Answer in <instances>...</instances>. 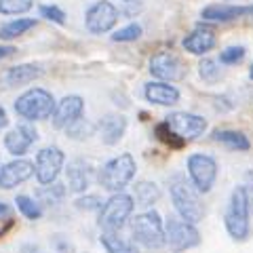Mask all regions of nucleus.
Instances as JSON below:
<instances>
[{
    "label": "nucleus",
    "mask_w": 253,
    "mask_h": 253,
    "mask_svg": "<svg viewBox=\"0 0 253 253\" xmlns=\"http://www.w3.org/2000/svg\"><path fill=\"white\" fill-rule=\"evenodd\" d=\"M169 196L173 203V209L177 211L181 219L190 224H199L205 215V205L201 199V192L194 188V184L186 177V173H173L169 177Z\"/></svg>",
    "instance_id": "obj_1"
},
{
    "label": "nucleus",
    "mask_w": 253,
    "mask_h": 253,
    "mask_svg": "<svg viewBox=\"0 0 253 253\" xmlns=\"http://www.w3.org/2000/svg\"><path fill=\"white\" fill-rule=\"evenodd\" d=\"M249 209H251V201H249L247 186H236L230 192V201H228V209L224 215L226 232L230 234L232 241L243 243L249 239V232H251Z\"/></svg>",
    "instance_id": "obj_2"
},
{
    "label": "nucleus",
    "mask_w": 253,
    "mask_h": 253,
    "mask_svg": "<svg viewBox=\"0 0 253 253\" xmlns=\"http://www.w3.org/2000/svg\"><path fill=\"white\" fill-rule=\"evenodd\" d=\"M135 171H137L135 156L131 152H123V154L110 158L108 163L101 165V169L97 173V181L110 194L125 192V188L131 184L133 177H135Z\"/></svg>",
    "instance_id": "obj_3"
},
{
    "label": "nucleus",
    "mask_w": 253,
    "mask_h": 253,
    "mask_svg": "<svg viewBox=\"0 0 253 253\" xmlns=\"http://www.w3.org/2000/svg\"><path fill=\"white\" fill-rule=\"evenodd\" d=\"M55 97L53 93H49L42 86H32V89L23 91L17 99H15V112L21 116L26 123H38V121H46L53 116L55 110Z\"/></svg>",
    "instance_id": "obj_4"
},
{
    "label": "nucleus",
    "mask_w": 253,
    "mask_h": 253,
    "mask_svg": "<svg viewBox=\"0 0 253 253\" xmlns=\"http://www.w3.org/2000/svg\"><path fill=\"white\" fill-rule=\"evenodd\" d=\"M133 209H135L133 194H126V192L110 194V199L104 201L99 209L97 224L104 232H121L126 226V221L131 219Z\"/></svg>",
    "instance_id": "obj_5"
},
{
    "label": "nucleus",
    "mask_w": 253,
    "mask_h": 253,
    "mask_svg": "<svg viewBox=\"0 0 253 253\" xmlns=\"http://www.w3.org/2000/svg\"><path fill=\"white\" fill-rule=\"evenodd\" d=\"M131 234L133 241L146 249H161L165 245V221L161 213L154 209H148L144 213H137L131 219Z\"/></svg>",
    "instance_id": "obj_6"
},
{
    "label": "nucleus",
    "mask_w": 253,
    "mask_h": 253,
    "mask_svg": "<svg viewBox=\"0 0 253 253\" xmlns=\"http://www.w3.org/2000/svg\"><path fill=\"white\" fill-rule=\"evenodd\" d=\"M186 171H188V177L194 184V188L199 190L201 194H207L213 190V186H215L219 167H217V161L211 154L194 152L188 156Z\"/></svg>",
    "instance_id": "obj_7"
},
{
    "label": "nucleus",
    "mask_w": 253,
    "mask_h": 253,
    "mask_svg": "<svg viewBox=\"0 0 253 253\" xmlns=\"http://www.w3.org/2000/svg\"><path fill=\"white\" fill-rule=\"evenodd\" d=\"M165 245H169L173 253H181L201 245V232L196 224L181 219V217H169L165 221Z\"/></svg>",
    "instance_id": "obj_8"
},
{
    "label": "nucleus",
    "mask_w": 253,
    "mask_h": 253,
    "mask_svg": "<svg viewBox=\"0 0 253 253\" xmlns=\"http://www.w3.org/2000/svg\"><path fill=\"white\" fill-rule=\"evenodd\" d=\"M163 123L184 146L188 141H194L201 135H205V131H207V126H209L207 118L192 114V112H171Z\"/></svg>",
    "instance_id": "obj_9"
},
{
    "label": "nucleus",
    "mask_w": 253,
    "mask_h": 253,
    "mask_svg": "<svg viewBox=\"0 0 253 253\" xmlns=\"http://www.w3.org/2000/svg\"><path fill=\"white\" fill-rule=\"evenodd\" d=\"M63 165H66V154H63L61 148L46 146L42 150H38L34 158V175L38 179V184L41 186L55 184Z\"/></svg>",
    "instance_id": "obj_10"
},
{
    "label": "nucleus",
    "mask_w": 253,
    "mask_h": 253,
    "mask_svg": "<svg viewBox=\"0 0 253 253\" xmlns=\"http://www.w3.org/2000/svg\"><path fill=\"white\" fill-rule=\"evenodd\" d=\"M118 17H121V13H118V9L110 0H97L84 13V28L91 34H97V36L108 34L116 26Z\"/></svg>",
    "instance_id": "obj_11"
},
{
    "label": "nucleus",
    "mask_w": 253,
    "mask_h": 253,
    "mask_svg": "<svg viewBox=\"0 0 253 253\" xmlns=\"http://www.w3.org/2000/svg\"><path fill=\"white\" fill-rule=\"evenodd\" d=\"M150 74H152L156 81H163V83H175L181 81L186 74V68L181 59L177 55H173L169 51H163V53H156L150 57Z\"/></svg>",
    "instance_id": "obj_12"
},
{
    "label": "nucleus",
    "mask_w": 253,
    "mask_h": 253,
    "mask_svg": "<svg viewBox=\"0 0 253 253\" xmlns=\"http://www.w3.org/2000/svg\"><path fill=\"white\" fill-rule=\"evenodd\" d=\"M84 114V99L81 95H66L55 104L51 123L55 129H68L70 125L81 121Z\"/></svg>",
    "instance_id": "obj_13"
},
{
    "label": "nucleus",
    "mask_w": 253,
    "mask_h": 253,
    "mask_svg": "<svg viewBox=\"0 0 253 253\" xmlns=\"http://www.w3.org/2000/svg\"><path fill=\"white\" fill-rule=\"evenodd\" d=\"M36 141H38V131L30 123H23L4 135V148H6V152L13 154L15 158H21L23 154H28V150L32 148V144H36Z\"/></svg>",
    "instance_id": "obj_14"
},
{
    "label": "nucleus",
    "mask_w": 253,
    "mask_h": 253,
    "mask_svg": "<svg viewBox=\"0 0 253 253\" xmlns=\"http://www.w3.org/2000/svg\"><path fill=\"white\" fill-rule=\"evenodd\" d=\"M32 175H34V163L28 158H15L0 167V188L13 190L21 186L23 181H28Z\"/></svg>",
    "instance_id": "obj_15"
},
{
    "label": "nucleus",
    "mask_w": 253,
    "mask_h": 253,
    "mask_svg": "<svg viewBox=\"0 0 253 253\" xmlns=\"http://www.w3.org/2000/svg\"><path fill=\"white\" fill-rule=\"evenodd\" d=\"M203 21L226 23L241 17H253V4H209L201 13Z\"/></svg>",
    "instance_id": "obj_16"
},
{
    "label": "nucleus",
    "mask_w": 253,
    "mask_h": 253,
    "mask_svg": "<svg viewBox=\"0 0 253 253\" xmlns=\"http://www.w3.org/2000/svg\"><path fill=\"white\" fill-rule=\"evenodd\" d=\"M144 97L146 101H150V104L154 106H177L179 99H181V93L175 84L171 83H163V81H150L146 83L144 86Z\"/></svg>",
    "instance_id": "obj_17"
},
{
    "label": "nucleus",
    "mask_w": 253,
    "mask_h": 253,
    "mask_svg": "<svg viewBox=\"0 0 253 253\" xmlns=\"http://www.w3.org/2000/svg\"><path fill=\"white\" fill-rule=\"evenodd\" d=\"M66 177H68V190L74 194H83L86 192V188L91 186L93 179V167L83 158H74L68 163L66 169Z\"/></svg>",
    "instance_id": "obj_18"
},
{
    "label": "nucleus",
    "mask_w": 253,
    "mask_h": 253,
    "mask_svg": "<svg viewBox=\"0 0 253 253\" xmlns=\"http://www.w3.org/2000/svg\"><path fill=\"white\" fill-rule=\"evenodd\" d=\"M126 133V118L123 114H106L97 123V135L106 146H116Z\"/></svg>",
    "instance_id": "obj_19"
},
{
    "label": "nucleus",
    "mask_w": 253,
    "mask_h": 253,
    "mask_svg": "<svg viewBox=\"0 0 253 253\" xmlns=\"http://www.w3.org/2000/svg\"><path fill=\"white\" fill-rule=\"evenodd\" d=\"M215 44H217V36L211 28H196L181 41V46L192 55H207L209 51L215 49Z\"/></svg>",
    "instance_id": "obj_20"
},
{
    "label": "nucleus",
    "mask_w": 253,
    "mask_h": 253,
    "mask_svg": "<svg viewBox=\"0 0 253 253\" xmlns=\"http://www.w3.org/2000/svg\"><path fill=\"white\" fill-rule=\"evenodd\" d=\"M213 141H217L224 148L232 150V152H249L251 150V141L245 135L243 131L236 129H217L213 131Z\"/></svg>",
    "instance_id": "obj_21"
},
{
    "label": "nucleus",
    "mask_w": 253,
    "mask_h": 253,
    "mask_svg": "<svg viewBox=\"0 0 253 253\" xmlns=\"http://www.w3.org/2000/svg\"><path fill=\"white\" fill-rule=\"evenodd\" d=\"M42 76V68L34 66V63H21V66L11 68L4 76V83L9 86H26L30 83L38 81Z\"/></svg>",
    "instance_id": "obj_22"
},
{
    "label": "nucleus",
    "mask_w": 253,
    "mask_h": 253,
    "mask_svg": "<svg viewBox=\"0 0 253 253\" xmlns=\"http://www.w3.org/2000/svg\"><path fill=\"white\" fill-rule=\"evenodd\" d=\"M133 199H135V205H139V207L150 209L161 201V188H158L154 181L139 179V181H135V186H133Z\"/></svg>",
    "instance_id": "obj_23"
},
{
    "label": "nucleus",
    "mask_w": 253,
    "mask_h": 253,
    "mask_svg": "<svg viewBox=\"0 0 253 253\" xmlns=\"http://www.w3.org/2000/svg\"><path fill=\"white\" fill-rule=\"evenodd\" d=\"M99 243L106 253H139L135 241H126L118 232H101Z\"/></svg>",
    "instance_id": "obj_24"
},
{
    "label": "nucleus",
    "mask_w": 253,
    "mask_h": 253,
    "mask_svg": "<svg viewBox=\"0 0 253 253\" xmlns=\"http://www.w3.org/2000/svg\"><path fill=\"white\" fill-rule=\"evenodd\" d=\"M68 194V186L63 184H49V186H41L36 190V201L41 207H55V205H59L63 199H66Z\"/></svg>",
    "instance_id": "obj_25"
},
{
    "label": "nucleus",
    "mask_w": 253,
    "mask_h": 253,
    "mask_svg": "<svg viewBox=\"0 0 253 253\" xmlns=\"http://www.w3.org/2000/svg\"><path fill=\"white\" fill-rule=\"evenodd\" d=\"M36 19L32 17H17L9 23H4L2 28H0V41H13V38H19L23 36L26 32H30L32 28H36Z\"/></svg>",
    "instance_id": "obj_26"
},
{
    "label": "nucleus",
    "mask_w": 253,
    "mask_h": 253,
    "mask_svg": "<svg viewBox=\"0 0 253 253\" xmlns=\"http://www.w3.org/2000/svg\"><path fill=\"white\" fill-rule=\"evenodd\" d=\"M15 203H17V209H19V213H21V215L26 217V219L36 221V219L42 217V207L38 205V201L32 199V196L19 194L17 199H15Z\"/></svg>",
    "instance_id": "obj_27"
},
{
    "label": "nucleus",
    "mask_w": 253,
    "mask_h": 253,
    "mask_svg": "<svg viewBox=\"0 0 253 253\" xmlns=\"http://www.w3.org/2000/svg\"><path fill=\"white\" fill-rule=\"evenodd\" d=\"M199 74H201V78H203V83L213 84V83H217L219 78H221V68H219L217 61H213V59H203V61L199 63Z\"/></svg>",
    "instance_id": "obj_28"
},
{
    "label": "nucleus",
    "mask_w": 253,
    "mask_h": 253,
    "mask_svg": "<svg viewBox=\"0 0 253 253\" xmlns=\"http://www.w3.org/2000/svg\"><path fill=\"white\" fill-rule=\"evenodd\" d=\"M34 6V0H0V15H23Z\"/></svg>",
    "instance_id": "obj_29"
},
{
    "label": "nucleus",
    "mask_w": 253,
    "mask_h": 253,
    "mask_svg": "<svg viewBox=\"0 0 253 253\" xmlns=\"http://www.w3.org/2000/svg\"><path fill=\"white\" fill-rule=\"evenodd\" d=\"M66 133H68L70 139H86L89 135L95 133V125L84 121V118H81V121H76L74 125H70L66 129Z\"/></svg>",
    "instance_id": "obj_30"
},
{
    "label": "nucleus",
    "mask_w": 253,
    "mask_h": 253,
    "mask_svg": "<svg viewBox=\"0 0 253 253\" xmlns=\"http://www.w3.org/2000/svg\"><path fill=\"white\" fill-rule=\"evenodd\" d=\"M141 32L144 30H141L139 23H129V26L116 30L110 38H112L114 42H133V41H137V38L141 36Z\"/></svg>",
    "instance_id": "obj_31"
},
{
    "label": "nucleus",
    "mask_w": 253,
    "mask_h": 253,
    "mask_svg": "<svg viewBox=\"0 0 253 253\" xmlns=\"http://www.w3.org/2000/svg\"><path fill=\"white\" fill-rule=\"evenodd\" d=\"M245 46H228L219 53V63L221 66H236V63H241L245 59Z\"/></svg>",
    "instance_id": "obj_32"
},
{
    "label": "nucleus",
    "mask_w": 253,
    "mask_h": 253,
    "mask_svg": "<svg viewBox=\"0 0 253 253\" xmlns=\"http://www.w3.org/2000/svg\"><path fill=\"white\" fill-rule=\"evenodd\" d=\"M38 13H41V17L57 23V26H63V23H66V13H63L59 6H55V4H42L41 9H38Z\"/></svg>",
    "instance_id": "obj_33"
},
{
    "label": "nucleus",
    "mask_w": 253,
    "mask_h": 253,
    "mask_svg": "<svg viewBox=\"0 0 253 253\" xmlns=\"http://www.w3.org/2000/svg\"><path fill=\"white\" fill-rule=\"evenodd\" d=\"M74 205H76V209H83V211H99L104 201L95 194H84V196H78Z\"/></svg>",
    "instance_id": "obj_34"
},
{
    "label": "nucleus",
    "mask_w": 253,
    "mask_h": 253,
    "mask_svg": "<svg viewBox=\"0 0 253 253\" xmlns=\"http://www.w3.org/2000/svg\"><path fill=\"white\" fill-rule=\"evenodd\" d=\"M15 51H17V49H15L13 44H0V61L6 59V57H11Z\"/></svg>",
    "instance_id": "obj_35"
},
{
    "label": "nucleus",
    "mask_w": 253,
    "mask_h": 253,
    "mask_svg": "<svg viewBox=\"0 0 253 253\" xmlns=\"http://www.w3.org/2000/svg\"><path fill=\"white\" fill-rule=\"evenodd\" d=\"M6 125H9V116H6V110L0 106V129H4Z\"/></svg>",
    "instance_id": "obj_36"
},
{
    "label": "nucleus",
    "mask_w": 253,
    "mask_h": 253,
    "mask_svg": "<svg viewBox=\"0 0 253 253\" xmlns=\"http://www.w3.org/2000/svg\"><path fill=\"white\" fill-rule=\"evenodd\" d=\"M11 213V207L9 205H4V203H0V217H4V215H9Z\"/></svg>",
    "instance_id": "obj_37"
},
{
    "label": "nucleus",
    "mask_w": 253,
    "mask_h": 253,
    "mask_svg": "<svg viewBox=\"0 0 253 253\" xmlns=\"http://www.w3.org/2000/svg\"><path fill=\"white\" fill-rule=\"evenodd\" d=\"M249 78L253 81V63H251V70H249Z\"/></svg>",
    "instance_id": "obj_38"
},
{
    "label": "nucleus",
    "mask_w": 253,
    "mask_h": 253,
    "mask_svg": "<svg viewBox=\"0 0 253 253\" xmlns=\"http://www.w3.org/2000/svg\"><path fill=\"white\" fill-rule=\"evenodd\" d=\"M125 2H133V0H125Z\"/></svg>",
    "instance_id": "obj_39"
},
{
    "label": "nucleus",
    "mask_w": 253,
    "mask_h": 253,
    "mask_svg": "<svg viewBox=\"0 0 253 253\" xmlns=\"http://www.w3.org/2000/svg\"><path fill=\"white\" fill-rule=\"evenodd\" d=\"M0 167H2V165H0Z\"/></svg>",
    "instance_id": "obj_40"
}]
</instances>
